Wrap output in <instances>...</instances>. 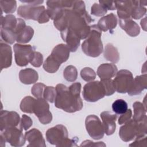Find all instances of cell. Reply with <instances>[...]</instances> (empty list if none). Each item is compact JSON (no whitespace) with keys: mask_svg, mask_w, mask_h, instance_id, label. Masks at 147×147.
Here are the masks:
<instances>
[{"mask_svg":"<svg viewBox=\"0 0 147 147\" xmlns=\"http://www.w3.org/2000/svg\"><path fill=\"white\" fill-rule=\"evenodd\" d=\"M93 21L86 10L85 3L83 1H74L70 8L63 9L53 20L56 28L60 32L68 29L77 34L80 40L88 36Z\"/></svg>","mask_w":147,"mask_h":147,"instance_id":"1","label":"cell"},{"mask_svg":"<svg viewBox=\"0 0 147 147\" xmlns=\"http://www.w3.org/2000/svg\"><path fill=\"white\" fill-rule=\"evenodd\" d=\"M56 95L55 106L67 113H75L80 110L83 106V101L80 96L81 84L76 82L67 87L63 84H57L56 86Z\"/></svg>","mask_w":147,"mask_h":147,"instance_id":"2","label":"cell"},{"mask_svg":"<svg viewBox=\"0 0 147 147\" xmlns=\"http://www.w3.org/2000/svg\"><path fill=\"white\" fill-rule=\"evenodd\" d=\"M101 36L102 31L97 25H91L88 36L82 44V49L84 54L90 57H96L103 52V47Z\"/></svg>","mask_w":147,"mask_h":147,"instance_id":"3","label":"cell"},{"mask_svg":"<svg viewBox=\"0 0 147 147\" xmlns=\"http://www.w3.org/2000/svg\"><path fill=\"white\" fill-rule=\"evenodd\" d=\"M47 141L56 146H77L79 140L76 137L70 139L68 137L67 128L63 125H57L49 128L45 133Z\"/></svg>","mask_w":147,"mask_h":147,"instance_id":"4","label":"cell"},{"mask_svg":"<svg viewBox=\"0 0 147 147\" xmlns=\"http://www.w3.org/2000/svg\"><path fill=\"white\" fill-rule=\"evenodd\" d=\"M82 95L86 101L95 102L103 98L106 95V92L100 81H91L84 85Z\"/></svg>","mask_w":147,"mask_h":147,"instance_id":"5","label":"cell"},{"mask_svg":"<svg viewBox=\"0 0 147 147\" xmlns=\"http://www.w3.org/2000/svg\"><path fill=\"white\" fill-rule=\"evenodd\" d=\"M133 79V74L129 70L121 69L117 72L115 78L113 80L115 91L122 94L127 92L132 85Z\"/></svg>","mask_w":147,"mask_h":147,"instance_id":"6","label":"cell"},{"mask_svg":"<svg viewBox=\"0 0 147 147\" xmlns=\"http://www.w3.org/2000/svg\"><path fill=\"white\" fill-rule=\"evenodd\" d=\"M15 61L17 65L24 67L28 64L35 51V48L30 45L15 44L13 46Z\"/></svg>","mask_w":147,"mask_h":147,"instance_id":"7","label":"cell"},{"mask_svg":"<svg viewBox=\"0 0 147 147\" xmlns=\"http://www.w3.org/2000/svg\"><path fill=\"white\" fill-rule=\"evenodd\" d=\"M85 126L89 136L93 139L97 140L103 137L105 131L103 124L95 115H90L86 117Z\"/></svg>","mask_w":147,"mask_h":147,"instance_id":"8","label":"cell"},{"mask_svg":"<svg viewBox=\"0 0 147 147\" xmlns=\"http://www.w3.org/2000/svg\"><path fill=\"white\" fill-rule=\"evenodd\" d=\"M6 141L12 146L20 147L24 145L25 143V137L22 133V129L17 126L8 128L1 131Z\"/></svg>","mask_w":147,"mask_h":147,"instance_id":"9","label":"cell"},{"mask_svg":"<svg viewBox=\"0 0 147 147\" xmlns=\"http://www.w3.org/2000/svg\"><path fill=\"white\" fill-rule=\"evenodd\" d=\"M33 113L43 125L48 124L52 120V115L49 111V105L44 98H40L36 99Z\"/></svg>","mask_w":147,"mask_h":147,"instance_id":"10","label":"cell"},{"mask_svg":"<svg viewBox=\"0 0 147 147\" xmlns=\"http://www.w3.org/2000/svg\"><path fill=\"white\" fill-rule=\"evenodd\" d=\"M45 10L44 6H33L28 4L20 6L17 10V14L23 18L38 21L41 14Z\"/></svg>","mask_w":147,"mask_h":147,"instance_id":"11","label":"cell"},{"mask_svg":"<svg viewBox=\"0 0 147 147\" xmlns=\"http://www.w3.org/2000/svg\"><path fill=\"white\" fill-rule=\"evenodd\" d=\"M138 133V122L129 119L122 126L119 131V136L124 142H129L134 139Z\"/></svg>","mask_w":147,"mask_h":147,"instance_id":"12","label":"cell"},{"mask_svg":"<svg viewBox=\"0 0 147 147\" xmlns=\"http://www.w3.org/2000/svg\"><path fill=\"white\" fill-rule=\"evenodd\" d=\"M19 114L13 111L1 110L0 114V130L3 131L10 127L17 126L20 122Z\"/></svg>","mask_w":147,"mask_h":147,"instance_id":"13","label":"cell"},{"mask_svg":"<svg viewBox=\"0 0 147 147\" xmlns=\"http://www.w3.org/2000/svg\"><path fill=\"white\" fill-rule=\"evenodd\" d=\"M74 1H47V13L51 20H54L57 16L64 9L72 6Z\"/></svg>","mask_w":147,"mask_h":147,"instance_id":"14","label":"cell"},{"mask_svg":"<svg viewBox=\"0 0 147 147\" xmlns=\"http://www.w3.org/2000/svg\"><path fill=\"white\" fill-rule=\"evenodd\" d=\"M100 117L104 128L105 133L107 136L113 134L116 129V120L117 115L111 111H106L100 113Z\"/></svg>","mask_w":147,"mask_h":147,"instance_id":"15","label":"cell"},{"mask_svg":"<svg viewBox=\"0 0 147 147\" xmlns=\"http://www.w3.org/2000/svg\"><path fill=\"white\" fill-rule=\"evenodd\" d=\"M62 39L66 42L71 52H75L80 45V38L79 36L70 29H65L60 32Z\"/></svg>","mask_w":147,"mask_h":147,"instance_id":"16","label":"cell"},{"mask_svg":"<svg viewBox=\"0 0 147 147\" xmlns=\"http://www.w3.org/2000/svg\"><path fill=\"white\" fill-rule=\"evenodd\" d=\"M25 137L29 142V144L27 145L28 146H46L45 141L43 138L41 132L36 128L32 129L31 130L26 131L25 133Z\"/></svg>","mask_w":147,"mask_h":147,"instance_id":"17","label":"cell"},{"mask_svg":"<svg viewBox=\"0 0 147 147\" xmlns=\"http://www.w3.org/2000/svg\"><path fill=\"white\" fill-rule=\"evenodd\" d=\"M12 62V51L8 44L1 42L0 44V64L1 69L11 66Z\"/></svg>","mask_w":147,"mask_h":147,"instance_id":"18","label":"cell"},{"mask_svg":"<svg viewBox=\"0 0 147 147\" xmlns=\"http://www.w3.org/2000/svg\"><path fill=\"white\" fill-rule=\"evenodd\" d=\"M147 88V75L146 74L137 76L134 79L132 85L128 91L127 94L130 95H139L141 92Z\"/></svg>","mask_w":147,"mask_h":147,"instance_id":"19","label":"cell"},{"mask_svg":"<svg viewBox=\"0 0 147 147\" xmlns=\"http://www.w3.org/2000/svg\"><path fill=\"white\" fill-rule=\"evenodd\" d=\"M70 52L66 44H60L53 48L50 55L61 64L68 59Z\"/></svg>","mask_w":147,"mask_h":147,"instance_id":"20","label":"cell"},{"mask_svg":"<svg viewBox=\"0 0 147 147\" xmlns=\"http://www.w3.org/2000/svg\"><path fill=\"white\" fill-rule=\"evenodd\" d=\"M117 25V18L114 13H110L106 16L102 17L98 22L97 26L101 31L110 32L115 28Z\"/></svg>","mask_w":147,"mask_h":147,"instance_id":"21","label":"cell"},{"mask_svg":"<svg viewBox=\"0 0 147 147\" xmlns=\"http://www.w3.org/2000/svg\"><path fill=\"white\" fill-rule=\"evenodd\" d=\"M117 14L119 19H131V11L133 5V1H115Z\"/></svg>","mask_w":147,"mask_h":147,"instance_id":"22","label":"cell"},{"mask_svg":"<svg viewBox=\"0 0 147 147\" xmlns=\"http://www.w3.org/2000/svg\"><path fill=\"white\" fill-rule=\"evenodd\" d=\"M118 72L117 66L114 64L103 63L100 65L96 74L101 79H109L115 76Z\"/></svg>","mask_w":147,"mask_h":147,"instance_id":"23","label":"cell"},{"mask_svg":"<svg viewBox=\"0 0 147 147\" xmlns=\"http://www.w3.org/2000/svg\"><path fill=\"white\" fill-rule=\"evenodd\" d=\"M119 24L121 28L129 36L131 37H136L140 34V28L138 25L132 20L131 18L125 20L119 19Z\"/></svg>","mask_w":147,"mask_h":147,"instance_id":"24","label":"cell"},{"mask_svg":"<svg viewBox=\"0 0 147 147\" xmlns=\"http://www.w3.org/2000/svg\"><path fill=\"white\" fill-rule=\"evenodd\" d=\"M19 79L23 84H31L38 80V75L37 71L32 68H25L20 71Z\"/></svg>","mask_w":147,"mask_h":147,"instance_id":"25","label":"cell"},{"mask_svg":"<svg viewBox=\"0 0 147 147\" xmlns=\"http://www.w3.org/2000/svg\"><path fill=\"white\" fill-rule=\"evenodd\" d=\"M33 29L31 26L25 25L17 32L16 34V41L20 44L27 43L33 38Z\"/></svg>","mask_w":147,"mask_h":147,"instance_id":"26","label":"cell"},{"mask_svg":"<svg viewBox=\"0 0 147 147\" xmlns=\"http://www.w3.org/2000/svg\"><path fill=\"white\" fill-rule=\"evenodd\" d=\"M146 1H133V5L131 11V18L139 20L145 15L146 9L144 6H146Z\"/></svg>","mask_w":147,"mask_h":147,"instance_id":"27","label":"cell"},{"mask_svg":"<svg viewBox=\"0 0 147 147\" xmlns=\"http://www.w3.org/2000/svg\"><path fill=\"white\" fill-rule=\"evenodd\" d=\"M103 55L107 60L113 63H117L119 60V53L117 48L111 43H108L105 46Z\"/></svg>","mask_w":147,"mask_h":147,"instance_id":"28","label":"cell"},{"mask_svg":"<svg viewBox=\"0 0 147 147\" xmlns=\"http://www.w3.org/2000/svg\"><path fill=\"white\" fill-rule=\"evenodd\" d=\"M18 20L13 14H7L1 17V28L13 31L15 33ZM16 34V33H15Z\"/></svg>","mask_w":147,"mask_h":147,"instance_id":"29","label":"cell"},{"mask_svg":"<svg viewBox=\"0 0 147 147\" xmlns=\"http://www.w3.org/2000/svg\"><path fill=\"white\" fill-rule=\"evenodd\" d=\"M134 110V115L133 119L136 122H140L142 121L146 115V108L143 103L140 102H135L133 105Z\"/></svg>","mask_w":147,"mask_h":147,"instance_id":"30","label":"cell"},{"mask_svg":"<svg viewBox=\"0 0 147 147\" xmlns=\"http://www.w3.org/2000/svg\"><path fill=\"white\" fill-rule=\"evenodd\" d=\"M36 99L34 98L27 96L23 98L20 103V109L22 111L26 113H33L34 107Z\"/></svg>","mask_w":147,"mask_h":147,"instance_id":"31","label":"cell"},{"mask_svg":"<svg viewBox=\"0 0 147 147\" xmlns=\"http://www.w3.org/2000/svg\"><path fill=\"white\" fill-rule=\"evenodd\" d=\"M60 65L61 64L49 55L43 64V68L49 73H55L59 69Z\"/></svg>","mask_w":147,"mask_h":147,"instance_id":"32","label":"cell"},{"mask_svg":"<svg viewBox=\"0 0 147 147\" xmlns=\"http://www.w3.org/2000/svg\"><path fill=\"white\" fill-rule=\"evenodd\" d=\"M63 76L67 81L74 82L78 77L77 69L75 67L71 65L67 66L63 71Z\"/></svg>","mask_w":147,"mask_h":147,"instance_id":"33","label":"cell"},{"mask_svg":"<svg viewBox=\"0 0 147 147\" xmlns=\"http://www.w3.org/2000/svg\"><path fill=\"white\" fill-rule=\"evenodd\" d=\"M112 109L116 114H122L127 110V104L123 99H117L112 104Z\"/></svg>","mask_w":147,"mask_h":147,"instance_id":"34","label":"cell"},{"mask_svg":"<svg viewBox=\"0 0 147 147\" xmlns=\"http://www.w3.org/2000/svg\"><path fill=\"white\" fill-rule=\"evenodd\" d=\"M1 9L2 11L6 14L14 13L17 8L16 1H0Z\"/></svg>","mask_w":147,"mask_h":147,"instance_id":"35","label":"cell"},{"mask_svg":"<svg viewBox=\"0 0 147 147\" xmlns=\"http://www.w3.org/2000/svg\"><path fill=\"white\" fill-rule=\"evenodd\" d=\"M1 36L2 39L9 44H13L16 41V35L13 31L1 28Z\"/></svg>","mask_w":147,"mask_h":147,"instance_id":"36","label":"cell"},{"mask_svg":"<svg viewBox=\"0 0 147 147\" xmlns=\"http://www.w3.org/2000/svg\"><path fill=\"white\" fill-rule=\"evenodd\" d=\"M80 76L83 80L88 82L94 80L96 78V73L92 68L85 67L80 71Z\"/></svg>","mask_w":147,"mask_h":147,"instance_id":"37","label":"cell"},{"mask_svg":"<svg viewBox=\"0 0 147 147\" xmlns=\"http://www.w3.org/2000/svg\"><path fill=\"white\" fill-rule=\"evenodd\" d=\"M56 95V88L53 86H46L45 88L43 97L47 101H49L51 103L55 102Z\"/></svg>","mask_w":147,"mask_h":147,"instance_id":"38","label":"cell"},{"mask_svg":"<svg viewBox=\"0 0 147 147\" xmlns=\"http://www.w3.org/2000/svg\"><path fill=\"white\" fill-rule=\"evenodd\" d=\"M46 86L42 83H35L31 89L32 94L37 98H40L43 96V93Z\"/></svg>","mask_w":147,"mask_h":147,"instance_id":"39","label":"cell"},{"mask_svg":"<svg viewBox=\"0 0 147 147\" xmlns=\"http://www.w3.org/2000/svg\"><path fill=\"white\" fill-rule=\"evenodd\" d=\"M107 10L106 9V8H105L102 5H100V3H94L91 6V14L95 16H103L107 13Z\"/></svg>","mask_w":147,"mask_h":147,"instance_id":"40","label":"cell"},{"mask_svg":"<svg viewBox=\"0 0 147 147\" xmlns=\"http://www.w3.org/2000/svg\"><path fill=\"white\" fill-rule=\"evenodd\" d=\"M100 82L103 84V87L105 88L106 96L111 95L115 92V90L114 86H113V80H111V79H101Z\"/></svg>","mask_w":147,"mask_h":147,"instance_id":"41","label":"cell"},{"mask_svg":"<svg viewBox=\"0 0 147 147\" xmlns=\"http://www.w3.org/2000/svg\"><path fill=\"white\" fill-rule=\"evenodd\" d=\"M29 63L34 67H40L43 63L42 55L38 52L34 51Z\"/></svg>","mask_w":147,"mask_h":147,"instance_id":"42","label":"cell"},{"mask_svg":"<svg viewBox=\"0 0 147 147\" xmlns=\"http://www.w3.org/2000/svg\"><path fill=\"white\" fill-rule=\"evenodd\" d=\"M33 125V121L31 118L26 114H24L20 121V127L25 130L29 129Z\"/></svg>","mask_w":147,"mask_h":147,"instance_id":"43","label":"cell"},{"mask_svg":"<svg viewBox=\"0 0 147 147\" xmlns=\"http://www.w3.org/2000/svg\"><path fill=\"white\" fill-rule=\"evenodd\" d=\"M132 116V111L131 109H127V111L121 115V116L118 118V123L119 125H122L128 121L129 119H130L131 117Z\"/></svg>","mask_w":147,"mask_h":147,"instance_id":"44","label":"cell"},{"mask_svg":"<svg viewBox=\"0 0 147 147\" xmlns=\"http://www.w3.org/2000/svg\"><path fill=\"white\" fill-rule=\"evenodd\" d=\"M146 136L135 138V141L129 145L130 146H146Z\"/></svg>","mask_w":147,"mask_h":147,"instance_id":"45","label":"cell"},{"mask_svg":"<svg viewBox=\"0 0 147 147\" xmlns=\"http://www.w3.org/2000/svg\"><path fill=\"white\" fill-rule=\"evenodd\" d=\"M99 3L102 5L107 10H114L116 9L115 1H99Z\"/></svg>","mask_w":147,"mask_h":147,"instance_id":"46","label":"cell"},{"mask_svg":"<svg viewBox=\"0 0 147 147\" xmlns=\"http://www.w3.org/2000/svg\"><path fill=\"white\" fill-rule=\"evenodd\" d=\"M80 146H106V144H105L103 142H94L90 140H86L83 141L80 145Z\"/></svg>","mask_w":147,"mask_h":147,"instance_id":"47","label":"cell"},{"mask_svg":"<svg viewBox=\"0 0 147 147\" xmlns=\"http://www.w3.org/2000/svg\"><path fill=\"white\" fill-rule=\"evenodd\" d=\"M50 19V17L47 13V10H45L41 15V16L40 17L38 22L39 24H44V23H46L47 22L49 21Z\"/></svg>","mask_w":147,"mask_h":147,"instance_id":"48","label":"cell"},{"mask_svg":"<svg viewBox=\"0 0 147 147\" xmlns=\"http://www.w3.org/2000/svg\"><path fill=\"white\" fill-rule=\"evenodd\" d=\"M24 3H27L28 5H31L33 6H38L43 3V1H20Z\"/></svg>","mask_w":147,"mask_h":147,"instance_id":"49","label":"cell"},{"mask_svg":"<svg viewBox=\"0 0 147 147\" xmlns=\"http://www.w3.org/2000/svg\"><path fill=\"white\" fill-rule=\"evenodd\" d=\"M146 17H145L144 20H142L141 21V25L142 26V28H143V29L146 31Z\"/></svg>","mask_w":147,"mask_h":147,"instance_id":"50","label":"cell"},{"mask_svg":"<svg viewBox=\"0 0 147 147\" xmlns=\"http://www.w3.org/2000/svg\"><path fill=\"white\" fill-rule=\"evenodd\" d=\"M5 142H6L5 139L4 138V137H3V136L1 134V136H0L1 146H5Z\"/></svg>","mask_w":147,"mask_h":147,"instance_id":"51","label":"cell"}]
</instances>
